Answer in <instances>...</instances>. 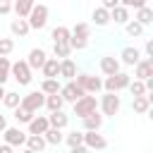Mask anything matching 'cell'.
Instances as JSON below:
<instances>
[{
	"label": "cell",
	"mask_w": 153,
	"mask_h": 153,
	"mask_svg": "<svg viewBox=\"0 0 153 153\" xmlns=\"http://www.w3.org/2000/svg\"><path fill=\"white\" fill-rule=\"evenodd\" d=\"M10 76L19 84V86H29L31 84V67L26 65V60H17V62H12L10 65Z\"/></svg>",
	"instance_id": "1"
},
{
	"label": "cell",
	"mask_w": 153,
	"mask_h": 153,
	"mask_svg": "<svg viewBox=\"0 0 153 153\" xmlns=\"http://www.w3.org/2000/svg\"><path fill=\"white\" fill-rule=\"evenodd\" d=\"M26 22H29V26H31V29H43V26L48 24V7H45V5H36V2H33L31 12L26 14Z\"/></svg>",
	"instance_id": "2"
},
{
	"label": "cell",
	"mask_w": 153,
	"mask_h": 153,
	"mask_svg": "<svg viewBox=\"0 0 153 153\" xmlns=\"http://www.w3.org/2000/svg\"><path fill=\"white\" fill-rule=\"evenodd\" d=\"M131 81V76L129 74H124V72H115V74H108V79L103 81V88L105 91H122V88H127V84Z\"/></svg>",
	"instance_id": "3"
},
{
	"label": "cell",
	"mask_w": 153,
	"mask_h": 153,
	"mask_svg": "<svg viewBox=\"0 0 153 153\" xmlns=\"http://www.w3.org/2000/svg\"><path fill=\"white\" fill-rule=\"evenodd\" d=\"M96 108H98V100H96V96H91V93H84L81 98L74 100V115H76V117H84V115L93 112Z\"/></svg>",
	"instance_id": "4"
},
{
	"label": "cell",
	"mask_w": 153,
	"mask_h": 153,
	"mask_svg": "<svg viewBox=\"0 0 153 153\" xmlns=\"http://www.w3.org/2000/svg\"><path fill=\"white\" fill-rule=\"evenodd\" d=\"M74 81L86 91V93H98L103 88V79L100 76H91V74H76Z\"/></svg>",
	"instance_id": "5"
},
{
	"label": "cell",
	"mask_w": 153,
	"mask_h": 153,
	"mask_svg": "<svg viewBox=\"0 0 153 153\" xmlns=\"http://www.w3.org/2000/svg\"><path fill=\"white\" fill-rule=\"evenodd\" d=\"M84 93H86V91H84L74 79H67V84H65V86H60V96H62V100H65V103H74V100H76V98H81Z\"/></svg>",
	"instance_id": "6"
},
{
	"label": "cell",
	"mask_w": 153,
	"mask_h": 153,
	"mask_svg": "<svg viewBox=\"0 0 153 153\" xmlns=\"http://www.w3.org/2000/svg\"><path fill=\"white\" fill-rule=\"evenodd\" d=\"M100 110H103V115L115 117V115L120 112V96H117L115 91H108V93L100 98Z\"/></svg>",
	"instance_id": "7"
},
{
	"label": "cell",
	"mask_w": 153,
	"mask_h": 153,
	"mask_svg": "<svg viewBox=\"0 0 153 153\" xmlns=\"http://www.w3.org/2000/svg\"><path fill=\"white\" fill-rule=\"evenodd\" d=\"M43 103H45V93H43V91H31V93H26V96L19 100V105L29 108L31 112H38V110L43 108Z\"/></svg>",
	"instance_id": "8"
},
{
	"label": "cell",
	"mask_w": 153,
	"mask_h": 153,
	"mask_svg": "<svg viewBox=\"0 0 153 153\" xmlns=\"http://www.w3.org/2000/svg\"><path fill=\"white\" fill-rule=\"evenodd\" d=\"M84 143H86V148H98V151L108 148V141H105V136L98 134V129H84Z\"/></svg>",
	"instance_id": "9"
},
{
	"label": "cell",
	"mask_w": 153,
	"mask_h": 153,
	"mask_svg": "<svg viewBox=\"0 0 153 153\" xmlns=\"http://www.w3.org/2000/svg\"><path fill=\"white\" fill-rule=\"evenodd\" d=\"M2 136H5V141L14 148V146H24V141H26L29 134H24L19 127H5V129H2Z\"/></svg>",
	"instance_id": "10"
},
{
	"label": "cell",
	"mask_w": 153,
	"mask_h": 153,
	"mask_svg": "<svg viewBox=\"0 0 153 153\" xmlns=\"http://www.w3.org/2000/svg\"><path fill=\"white\" fill-rule=\"evenodd\" d=\"M134 74H136V79H148V76H153V57H143V60H139L136 65H134Z\"/></svg>",
	"instance_id": "11"
},
{
	"label": "cell",
	"mask_w": 153,
	"mask_h": 153,
	"mask_svg": "<svg viewBox=\"0 0 153 153\" xmlns=\"http://www.w3.org/2000/svg\"><path fill=\"white\" fill-rule=\"evenodd\" d=\"M65 141H67V146H69V151H72V153H84V151H86L84 131H72V134H67V136H65Z\"/></svg>",
	"instance_id": "12"
},
{
	"label": "cell",
	"mask_w": 153,
	"mask_h": 153,
	"mask_svg": "<svg viewBox=\"0 0 153 153\" xmlns=\"http://www.w3.org/2000/svg\"><path fill=\"white\" fill-rule=\"evenodd\" d=\"M24 146H26V151H31V153H41V151L48 146V141L43 139V134H29L26 141H24Z\"/></svg>",
	"instance_id": "13"
},
{
	"label": "cell",
	"mask_w": 153,
	"mask_h": 153,
	"mask_svg": "<svg viewBox=\"0 0 153 153\" xmlns=\"http://www.w3.org/2000/svg\"><path fill=\"white\" fill-rule=\"evenodd\" d=\"M26 124H29V134H43V131L50 127L45 115H33V117H31Z\"/></svg>",
	"instance_id": "14"
},
{
	"label": "cell",
	"mask_w": 153,
	"mask_h": 153,
	"mask_svg": "<svg viewBox=\"0 0 153 153\" xmlns=\"http://www.w3.org/2000/svg\"><path fill=\"white\" fill-rule=\"evenodd\" d=\"M45 50L43 48H33L31 53H29V57H26V65L31 67V69H41L43 67V62H45Z\"/></svg>",
	"instance_id": "15"
},
{
	"label": "cell",
	"mask_w": 153,
	"mask_h": 153,
	"mask_svg": "<svg viewBox=\"0 0 153 153\" xmlns=\"http://www.w3.org/2000/svg\"><path fill=\"white\" fill-rule=\"evenodd\" d=\"M41 72H43V76H45V79L60 76V60H57V57H45V62H43Z\"/></svg>",
	"instance_id": "16"
},
{
	"label": "cell",
	"mask_w": 153,
	"mask_h": 153,
	"mask_svg": "<svg viewBox=\"0 0 153 153\" xmlns=\"http://www.w3.org/2000/svg\"><path fill=\"white\" fill-rule=\"evenodd\" d=\"M81 124H84V129H100L103 127V115L98 110H93V112L81 117Z\"/></svg>",
	"instance_id": "17"
},
{
	"label": "cell",
	"mask_w": 153,
	"mask_h": 153,
	"mask_svg": "<svg viewBox=\"0 0 153 153\" xmlns=\"http://www.w3.org/2000/svg\"><path fill=\"white\" fill-rule=\"evenodd\" d=\"M10 29H12V33H14V36H19V38H24V36L31 31V26H29L26 17H17V19H12Z\"/></svg>",
	"instance_id": "18"
},
{
	"label": "cell",
	"mask_w": 153,
	"mask_h": 153,
	"mask_svg": "<svg viewBox=\"0 0 153 153\" xmlns=\"http://www.w3.org/2000/svg\"><path fill=\"white\" fill-rule=\"evenodd\" d=\"M110 22H115V24H127V22H129V7H124V5L112 7V10H110Z\"/></svg>",
	"instance_id": "19"
},
{
	"label": "cell",
	"mask_w": 153,
	"mask_h": 153,
	"mask_svg": "<svg viewBox=\"0 0 153 153\" xmlns=\"http://www.w3.org/2000/svg\"><path fill=\"white\" fill-rule=\"evenodd\" d=\"M120 57H122V62H124V65L134 67V65L141 60V53H139V48H131V45H127V48L120 53Z\"/></svg>",
	"instance_id": "20"
},
{
	"label": "cell",
	"mask_w": 153,
	"mask_h": 153,
	"mask_svg": "<svg viewBox=\"0 0 153 153\" xmlns=\"http://www.w3.org/2000/svg\"><path fill=\"white\" fill-rule=\"evenodd\" d=\"M100 72L108 76V74H115V72H120V60L117 57H112V55H108V57H100Z\"/></svg>",
	"instance_id": "21"
},
{
	"label": "cell",
	"mask_w": 153,
	"mask_h": 153,
	"mask_svg": "<svg viewBox=\"0 0 153 153\" xmlns=\"http://www.w3.org/2000/svg\"><path fill=\"white\" fill-rule=\"evenodd\" d=\"M131 110L134 112H139V115H143V112H148L151 110V96H134V100H131Z\"/></svg>",
	"instance_id": "22"
},
{
	"label": "cell",
	"mask_w": 153,
	"mask_h": 153,
	"mask_svg": "<svg viewBox=\"0 0 153 153\" xmlns=\"http://www.w3.org/2000/svg\"><path fill=\"white\" fill-rule=\"evenodd\" d=\"M60 76H62V79H74V76H76V65H74L69 57H62V60H60Z\"/></svg>",
	"instance_id": "23"
},
{
	"label": "cell",
	"mask_w": 153,
	"mask_h": 153,
	"mask_svg": "<svg viewBox=\"0 0 153 153\" xmlns=\"http://www.w3.org/2000/svg\"><path fill=\"white\" fill-rule=\"evenodd\" d=\"M67 122H69V117L62 112V110H53L50 115H48V124L50 127H57V129H65L67 127Z\"/></svg>",
	"instance_id": "24"
},
{
	"label": "cell",
	"mask_w": 153,
	"mask_h": 153,
	"mask_svg": "<svg viewBox=\"0 0 153 153\" xmlns=\"http://www.w3.org/2000/svg\"><path fill=\"white\" fill-rule=\"evenodd\" d=\"M43 139L48 141V143H53V146H60L62 143V129H57V127H48L45 131H43Z\"/></svg>",
	"instance_id": "25"
},
{
	"label": "cell",
	"mask_w": 153,
	"mask_h": 153,
	"mask_svg": "<svg viewBox=\"0 0 153 153\" xmlns=\"http://www.w3.org/2000/svg\"><path fill=\"white\" fill-rule=\"evenodd\" d=\"M69 36H72V31H69L67 26H55L53 33H50L53 43H69Z\"/></svg>",
	"instance_id": "26"
},
{
	"label": "cell",
	"mask_w": 153,
	"mask_h": 153,
	"mask_svg": "<svg viewBox=\"0 0 153 153\" xmlns=\"http://www.w3.org/2000/svg\"><path fill=\"white\" fill-rule=\"evenodd\" d=\"M43 105H45V108H48V110L53 112V110H62L65 100H62V96H60V91H57V93H48V96H45V103H43Z\"/></svg>",
	"instance_id": "27"
},
{
	"label": "cell",
	"mask_w": 153,
	"mask_h": 153,
	"mask_svg": "<svg viewBox=\"0 0 153 153\" xmlns=\"http://www.w3.org/2000/svg\"><path fill=\"white\" fill-rule=\"evenodd\" d=\"M136 22L139 24H151L153 22V10L148 7V5H143V7H136Z\"/></svg>",
	"instance_id": "28"
},
{
	"label": "cell",
	"mask_w": 153,
	"mask_h": 153,
	"mask_svg": "<svg viewBox=\"0 0 153 153\" xmlns=\"http://www.w3.org/2000/svg\"><path fill=\"white\" fill-rule=\"evenodd\" d=\"M93 22H96L98 26H105V24L110 22V10H105L103 5L96 7V10H93Z\"/></svg>",
	"instance_id": "29"
},
{
	"label": "cell",
	"mask_w": 153,
	"mask_h": 153,
	"mask_svg": "<svg viewBox=\"0 0 153 153\" xmlns=\"http://www.w3.org/2000/svg\"><path fill=\"white\" fill-rule=\"evenodd\" d=\"M33 2H36V0H14V12H17V17H26V14L31 12Z\"/></svg>",
	"instance_id": "30"
},
{
	"label": "cell",
	"mask_w": 153,
	"mask_h": 153,
	"mask_svg": "<svg viewBox=\"0 0 153 153\" xmlns=\"http://www.w3.org/2000/svg\"><path fill=\"white\" fill-rule=\"evenodd\" d=\"M69 31H72V36H74V38H88V36H91V26H88L86 22L74 24V29H69Z\"/></svg>",
	"instance_id": "31"
},
{
	"label": "cell",
	"mask_w": 153,
	"mask_h": 153,
	"mask_svg": "<svg viewBox=\"0 0 153 153\" xmlns=\"http://www.w3.org/2000/svg\"><path fill=\"white\" fill-rule=\"evenodd\" d=\"M60 81H57V76H53V79H43V84H41V91L48 96V93H57L60 91Z\"/></svg>",
	"instance_id": "32"
},
{
	"label": "cell",
	"mask_w": 153,
	"mask_h": 153,
	"mask_svg": "<svg viewBox=\"0 0 153 153\" xmlns=\"http://www.w3.org/2000/svg\"><path fill=\"white\" fill-rule=\"evenodd\" d=\"M33 115H36V112H31V110H29V108H24V105H17V108H14V120H17V122H22V124H26Z\"/></svg>",
	"instance_id": "33"
},
{
	"label": "cell",
	"mask_w": 153,
	"mask_h": 153,
	"mask_svg": "<svg viewBox=\"0 0 153 153\" xmlns=\"http://www.w3.org/2000/svg\"><path fill=\"white\" fill-rule=\"evenodd\" d=\"M127 88L131 91V96H143V93H148V91H146V84H143L141 79H134V81H129V84H127Z\"/></svg>",
	"instance_id": "34"
},
{
	"label": "cell",
	"mask_w": 153,
	"mask_h": 153,
	"mask_svg": "<svg viewBox=\"0 0 153 153\" xmlns=\"http://www.w3.org/2000/svg\"><path fill=\"white\" fill-rule=\"evenodd\" d=\"M19 100H22V98H19V93H14V91H5V96H2L5 108H12V110L19 105Z\"/></svg>",
	"instance_id": "35"
},
{
	"label": "cell",
	"mask_w": 153,
	"mask_h": 153,
	"mask_svg": "<svg viewBox=\"0 0 153 153\" xmlns=\"http://www.w3.org/2000/svg\"><path fill=\"white\" fill-rule=\"evenodd\" d=\"M10 60H7V55H0V84H5L7 79H10Z\"/></svg>",
	"instance_id": "36"
},
{
	"label": "cell",
	"mask_w": 153,
	"mask_h": 153,
	"mask_svg": "<svg viewBox=\"0 0 153 153\" xmlns=\"http://www.w3.org/2000/svg\"><path fill=\"white\" fill-rule=\"evenodd\" d=\"M53 53H55V57H69L72 45H69V43H55V45H53Z\"/></svg>",
	"instance_id": "37"
},
{
	"label": "cell",
	"mask_w": 153,
	"mask_h": 153,
	"mask_svg": "<svg viewBox=\"0 0 153 153\" xmlns=\"http://www.w3.org/2000/svg\"><path fill=\"white\" fill-rule=\"evenodd\" d=\"M124 26H127V33H129V36H134V38L143 33V24H139L136 19H134V22H127Z\"/></svg>",
	"instance_id": "38"
},
{
	"label": "cell",
	"mask_w": 153,
	"mask_h": 153,
	"mask_svg": "<svg viewBox=\"0 0 153 153\" xmlns=\"http://www.w3.org/2000/svg\"><path fill=\"white\" fill-rule=\"evenodd\" d=\"M14 50V41L12 38H0V55H10Z\"/></svg>",
	"instance_id": "39"
},
{
	"label": "cell",
	"mask_w": 153,
	"mask_h": 153,
	"mask_svg": "<svg viewBox=\"0 0 153 153\" xmlns=\"http://www.w3.org/2000/svg\"><path fill=\"white\" fill-rule=\"evenodd\" d=\"M69 45H72V50H84L88 45V38H74V36H69Z\"/></svg>",
	"instance_id": "40"
},
{
	"label": "cell",
	"mask_w": 153,
	"mask_h": 153,
	"mask_svg": "<svg viewBox=\"0 0 153 153\" xmlns=\"http://www.w3.org/2000/svg\"><path fill=\"white\" fill-rule=\"evenodd\" d=\"M120 5H124V7H143L146 5V0H120Z\"/></svg>",
	"instance_id": "41"
},
{
	"label": "cell",
	"mask_w": 153,
	"mask_h": 153,
	"mask_svg": "<svg viewBox=\"0 0 153 153\" xmlns=\"http://www.w3.org/2000/svg\"><path fill=\"white\" fill-rule=\"evenodd\" d=\"M12 12V2L10 0H0V14H10Z\"/></svg>",
	"instance_id": "42"
},
{
	"label": "cell",
	"mask_w": 153,
	"mask_h": 153,
	"mask_svg": "<svg viewBox=\"0 0 153 153\" xmlns=\"http://www.w3.org/2000/svg\"><path fill=\"white\" fill-rule=\"evenodd\" d=\"M120 5V0H103V7L105 10H112V7H117Z\"/></svg>",
	"instance_id": "43"
},
{
	"label": "cell",
	"mask_w": 153,
	"mask_h": 153,
	"mask_svg": "<svg viewBox=\"0 0 153 153\" xmlns=\"http://www.w3.org/2000/svg\"><path fill=\"white\" fill-rule=\"evenodd\" d=\"M143 53H146V57H153V41H148V43H146Z\"/></svg>",
	"instance_id": "44"
},
{
	"label": "cell",
	"mask_w": 153,
	"mask_h": 153,
	"mask_svg": "<svg viewBox=\"0 0 153 153\" xmlns=\"http://www.w3.org/2000/svg\"><path fill=\"white\" fill-rule=\"evenodd\" d=\"M10 151H12V146H10V143H7V141H5V143H2V146H0V153H10Z\"/></svg>",
	"instance_id": "45"
},
{
	"label": "cell",
	"mask_w": 153,
	"mask_h": 153,
	"mask_svg": "<svg viewBox=\"0 0 153 153\" xmlns=\"http://www.w3.org/2000/svg\"><path fill=\"white\" fill-rule=\"evenodd\" d=\"M7 127V120H5V115H0V131Z\"/></svg>",
	"instance_id": "46"
},
{
	"label": "cell",
	"mask_w": 153,
	"mask_h": 153,
	"mask_svg": "<svg viewBox=\"0 0 153 153\" xmlns=\"http://www.w3.org/2000/svg\"><path fill=\"white\" fill-rule=\"evenodd\" d=\"M2 96H5V84H0V100H2Z\"/></svg>",
	"instance_id": "47"
}]
</instances>
